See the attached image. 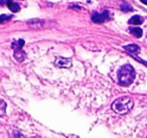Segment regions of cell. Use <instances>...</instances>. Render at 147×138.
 <instances>
[{
	"mask_svg": "<svg viewBox=\"0 0 147 138\" xmlns=\"http://www.w3.org/2000/svg\"><path fill=\"white\" fill-rule=\"evenodd\" d=\"M134 79H135V71L130 65H125L118 71V82L121 86H129L133 83Z\"/></svg>",
	"mask_w": 147,
	"mask_h": 138,
	"instance_id": "6da1fadb",
	"label": "cell"
},
{
	"mask_svg": "<svg viewBox=\"0 0 147 138\" xmlns=\"http://www.w3.org/2000/svg\"><path fill=\"white\" fill-rule=\"evenodd\" d=\"M133 108V101L129 97H121L116 99L112 104V109L118 114H126Z\"/></svg>",
	"mask_w": 147,
	"mask_h": 138,
	"instance_id": "7a4b0ae2",
	"label": "cell"
},
{
	"mask_svg": "<svg viewBox=\"0 0 147 138\" xmlns=\"http://www.w3.org/2000/svg\"><path fill=\"white\" fill-rule=\"evenodd\" d=\"M108 15H109V12H108V10H104L101 14L94 12V13L92 14V17H91V19H92V21L95 22V23H102V22H104L106 19H107Z\"/></svg>",
	"mask_w": 147,
	"mask_h": 138,
	"instance_id": "3957f363",
	"label": "cell"
},
{
	"mask_svg": "<svg viewBox=\"0 0 147 138\" xmlns=\"http://www.w3.org/2000/svg\"><path fill=\"white\" fill-rule=\"evenodd\" d=\"M55 65L59 68H70L72 62L70 58H57Z\"/></svg>",
	"mask_w": 147,
	"mask_h": 138,
	"instance_id": "277c9868",
	"label": "cell"
},
{
	"mask_svg": "<svg viewBox=\"0 0 147 138\" xmlns=\"http://www.w3.org/2000/svg\"><path fill=\"white\" fill-rule=\"evenodd\" d=\"M144 21L143 17L139 15H134L128 20V23L129 24H133V25H139V24H142Z\"/></svg>",
	"mask_w": 147,
	"mask_h": 138,
	"instance_id": "5b68a950",
	"label": "cell"
},
{
	"mask_svg": "<svg viewBox=\"0 0 147 138\" xmlns=\"http://www.w3.org/2000/svg\"><path fill=\"white\" fill-rule=\"evenodd\" d=\"M123 48L130 54H137L140 52V48L137 44H128V46H124Z\"/></svg>",
	"mask_w": 147,
	"mask_h": 138,
	"instance_id": "8992f818",
	"label": "cell"
},
{
	"mask_svg": "<svg viewBox=\"0 0 147 138\" xmlns=\"http://www.w3.org/2000/svg\"><path fill=\"white\" fill-rule=\"evenodd\" d=\"M14 58H15L18 62H22V61L25 60L26 54L22 50V48H20V50H14Z\"/></svg>",
	"mask_w": 147,
	"mask_h": 138,
	"instance_id": "52a82bcc",
	"label": "cell"
},
{
	"mask_svg": "<svg viewBox=\"0 0 147 138\" xmlns=\"http://www.w3.org/2000/svg\"><path fill=\"white\" fill-rule=\"evenodd\" d=\"M7 6L12 12H18L20 10V6L18 5V3L14 2L13 0H9L7 3Z\"/></svg>",
	"mask_w": 147,
	"mask_h": 138,
	"instance_id": "ba28073f",
	"label": "cell"
},
{
	"mask_svg": "<svg viewBox=\"0 0 147 138\" xmlns=\"http://www.w3.org/2000/svg\"><path fill=\"white\" fill-rule=\"evenodd\" d=\"M43 23H44L43 20H40V19H32L27 21V24L31 26V27H41L43 25Z\"/></svg>",
	"mask_w": 147,
	"mask_h": 138,
	"instance_id": "9c48e42d",
	"label": "cell"
},
{
	"mask_svg": "<svg viewBox=\"0 0 147 138\" xmlns=\"http://www.w3.org/2000/svg\"><path fill=\"white\" fill-rule=\"evenodd\" d=\"M129 31L131 34H133L135 37H141L142 36V29L139 27H130L129 28Z\"/></svg>",
	"mask_w": 147,
	"mask_h": 138,
	"instance_id": "30bf717a",
	"label": "cell"
},
{
	"mask_svg": "<svg viewBox=\"0 0 147 138\" xmlns=\"http://www.w3.org/2000/svg\"><path fill=\"white\" fill-rule=\"evenodd\" d=\"M24 44H25V41H24V39H18V41H13V44H12V48H14V50H20V48H22V46H24Z\"/></svg>",
	"mask_w": 147,
	"mask_h": 138,
	"instance_id": "8fae6325",
	"label": "cell"
},
{
	"mask_svg": "<svg viewBox=\"0 0 147 138\" xmlns=\"http://www.w3.org/2000/svg\"><path fill=\"white\" fill-rule=\"evenodd\" d=\"M120 8H121V10H123L124 12H128V11H132V6L130 5V4L128 3H123L121 6H120Z\"/></svg>",
	"mask_w": 147,
	"mask_h": 138,
	"instance_id": "7c38bea8",
	"label": "cell"
},
{
	"mask_svg": "<svg viewBox=\"0 0 147 138\" xmlns=\"http://www.w3.org/2000/svg\"><path fill=\"white\" fill-rule=\"evenodd\" d=\"M5 109H6V104L4 103V101L0 100V116H3L4 115Z\"/></svg>",
	"mask_w": 147,
	"mask_h": 138,
	"instance_id": "4fadbf2b",
	"label": "cell"
},
{
	"mask_svg": "<svg viewBox=\"0 0 147 138\" xmlns=\"http://www.w3.org/2000/svg\"><path fill=\"white\" fill-rule=\"evenodd\" d=\"M10 18H12V15H6V14H2V15H0V23L4 22L5 20H9Z\"/></svg>",
	"mask_w": 147,
	"mask_h": 138,
	"instance_id": "5bb4252c",
	"label": "cell"
},
{
	"mask_svg": "<svg viewBox=\"0 0 147 138\" xmlns=\"http://www.w3.org/2000/svg\"><path fill=\"white\" fill-rule=\"evenodd\" d=\"M8 1H9V0H0V4H1V5H3V4H7Z\"/></svg>",
	"mask_w": 147,
	"mask_h": 138,
	"instance_id": "9a60e30c",
	"label": "cell"
},
{
	"mask_svg": "<svg viewBox=\"0 0 147 138\" xmlns=\"http://www.w3.org/2000/svg\"><path fill=\"white\" fill-rule=\"evenodd\" d=\"M141 2H143L144 4H146L147 5V0H141Z\"/></svg>",
	"mask_w": 147,
	"mask_h": 138,
	"instance_id": "2e32d148",
	"label": "cell"
}]
</instances>
